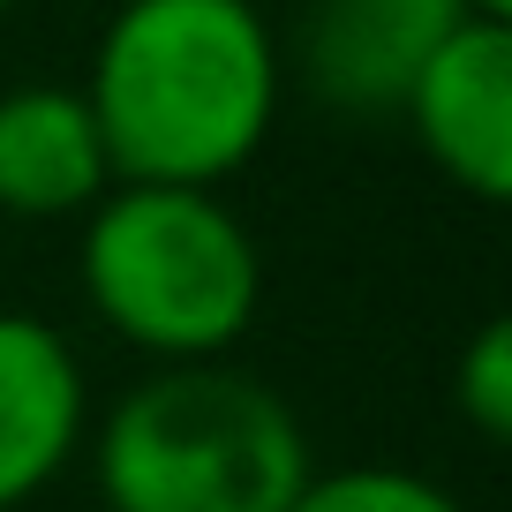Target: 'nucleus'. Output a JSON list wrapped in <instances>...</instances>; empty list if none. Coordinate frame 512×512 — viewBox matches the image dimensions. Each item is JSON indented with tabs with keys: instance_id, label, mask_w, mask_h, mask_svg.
<instances>
[{
	"instance_id": "423d86ee",
	"label": "nucleus",
	"mask_w": 512,
	"mask_h": 512,
	"mask_svg": "<svg viewBox=\"0 0 512 512\" xmlns=\"http://www.w3.org/2000/svg\"><path fill=\"white\" fill-rule=\"evenodd\" d=\"M91 437L83 354L53 317L0 309V512L31 505Z\"/></svg>"
},
{
	"instance_id": "6e6552de",
	"label": "nucleus",
	"mask_w": 512,
	"mask_h": 512,
	"mask_svg": "<svg viewBox=\"0 0 512 512\" xmlns=\"http://www.w3.org/2000/svg\"><path fill=\"white\" fill-rule=\"evenodd\" d=\"M287 512H467V505L415 467H317Z\"/></svg>"
},
{
	"instance_id": "9d476101",
	"label": "nucleus",
	"mask_w": 512,
	"mask_h": 512,
	"mask_svg": "<svg viewBox=\"0 0 512 512\" xmlns=\"http://www.w3.org/2000/svg\"><path fill=\"white\" fill-rule=\"evenodd\" d=\"M467 16H482V23H512V0H460Z\"/></svg>"
},
{
	"instance_id": "1a4fd4ad",
	"label": "nucleus",
	"mask_w": 512,
	"mask_h": 512,
	"mask_svg": "<svg viewBox=\"0 0 512 512\" xmlns=\"http://www.w3.org/2000/svg\"><path fill=\"white\" fill-rule=\"evenodd\" d=\"M452 407L467 415V430L505 445L512 437V317L475 324L460 354H452Z\"/></svg>"
},
{
	"instance_id": "7ed1b4c3",
	"label": "nucleus",
	"mask_w": 512,
	"mask_h": 512,
	"mask_svg": "<svg viewBox=\"0 0 512 512\" xmlns=\"http://www.w3.org/2000/svg\"><path fill=\"white\" fill-rule=\"evenodd\" d=\"M83 302L151 369L219 362L264 309V249L219 189L113 181L83 211Z\"/></svg>"
},
{
	"instance_id": "f257e3e1",
	"label": "nucleus",
	"mask_w": 512,
	"mask_h": 512,
	"mask_svg": "<svg viewBox=\"0 0 512 512\" xmlns=\"http://www.w3.org/2000/svg\"><path fill=\"white\" fill-rule=\"evenodd\" d=\"M279 83L287 61L256 0H121L76 91L113 181L219 189L264 151Z\"/></svg>"
},
{
	"instance_id": "20e7f679",
	"label": "nucleus",
	"mask_w": 512,
	"mask_h": 512,
	"mask_svg": "<svg viewBox=\"0 0 512 512\" xmlns=\"http://www.w3.org/2000/svg\"><path fill=\"white\" fill-rule=\"evenodd\" d=\"M400 121L415 128L422 159L452 189H467L475 204H505L512 196V23L467 16L415 76Z\"/></svg>"
},
{
	"instance_id": "f03ea898",
	"label": "nucleus",
	"mask_w": 512,
	"mask_h": 512,
	"mask_svg": "<svg viewBox=\"0 0 512 512\" xmlns=\"http://www.w3.org/2000/svg\"><path fill=\"white\" fill-rule=\"evenodd\" d=\"M91 475L106 512H287L317 460L287 392L226 362H174L98 415Z\"/></svg>"
},
{
	"instance_id": "39448f33",
	"label": "nucleus",
	"mask_w": 512,
	"mask_h": 512,
	"mask_svg": "<svg viewBox=\"0 0 512 512\" xmlns=\"http://www.w3.org/2000/svg\"><path fill=\"white\" fill-rule=\"evenodd\" d=\"M467 23L460 0H317L302 16V76L347 121L400 113L430 53Z\"/></svg>"
},
{
	"instance_id": "9b49d317",
	"label": "nucleus",
	"mask_w": 512,
	"mask_h": 512,
	"mask_svg": "<svg viewBox=\"0 0 512 512\" xmlns=\"http://www.w3.org/2000/svg\"><path fill=\"white\" fill-rule=\"evenodd\" d=\"M8 8H23V0H0V16H8Z\"/></svg>"
},
{
	"instance_id": "0eeeda50",
	"label": "nucleus",
	"mask_w": 512,
	"mask_h": 512,
	"mask_svg": "<svg viewBox=\"0 0 512 512\" xmlns=\"http://www.w3.org/2000/svg\"><path fill=\"white\" fill-rule=\"evenodd\" d=\"M106 189L113 166L76 83L0 91V211L8 219H83Z\"/></svg>"
}]
</instances>
